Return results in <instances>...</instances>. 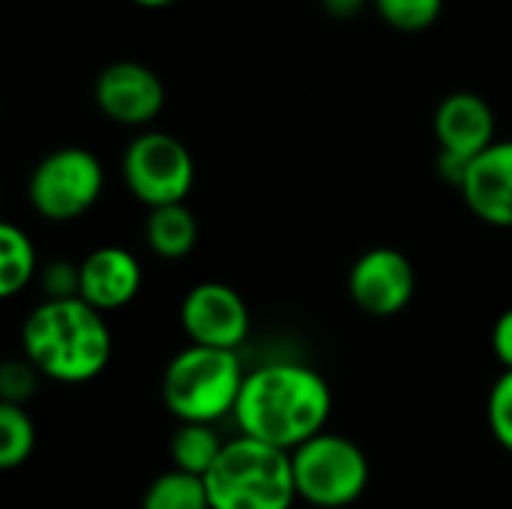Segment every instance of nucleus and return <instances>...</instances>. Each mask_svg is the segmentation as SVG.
Masks as SVG:
<instances>
[{
    "label": "nucleus",
    "mask_w": 512,
    "mask_h": 509,
    "mask_svg": "<svg viewBox=\"0 0 512 509\" xmlns=\"http://www.w3.org/2000/svg\"><path fill=\"white\" fill-rule=\"evenodd\" d=\"M333 390L324 375L297 360H273L246 372L234 423L240 435L294 453L327 432Z\"/></svg>",
    "instance_id": "1"
},
{
    "label": "nucleus",
    "mask_w": 512,
    "mask_h": 509,
    "mask_svg": "<svg viewBox=\"0 0 512 509\" xmlns=\"http://www.w3.org/2000/svg\"><path fill=\"white\" fill-rule=\"evenodd\" d=\"M21 351L36 372L57 384H87L111 360V330L99 309L81 297L42 300L21 324Z\"/></svg>",
    "instance_id": "2"
},
{
    "label": "nucleus",
    "mask_w": 512,
    "mask_h": 509,
    "mask_svg": "<svg viewBox=\"0 0 512 509\" xmlns=\"http://www.w3.org/2000/svg\"><path fill=\"white\" fill-rule=\"evenodd\" d=\"M246 369L237 351L186 345L162 372V402L177 423L216 426L234 417Z\"/></svg>",
    "instance_id": "3"
},
{
    "label": "nucleus",
    "mask_w": 512,
    "mask_h": 509,
    "mask_svg": "<svg viewBox=\"0 0 512 509\" xmlns=\"http://www.w3.org/2000/svg\"><path fill=\"white\" fill-rule=\"evenodd\" d=\"M210 509H291L297 498L291 453L237 435L204 477Z\"/></svg>",
    "instance_id": "4"
},
{
    "label": "nucleus",
    "mask_w": 512,
    "mask_h": 509,
    "mask_svg": "<svg viewBox=\"0 0 512 509\" xmlns=\"http://www.w3.org/2000/svg\"><path fill=\"white\" fill-rule=\"evenodd\" d=\"M297 498L318 509H345L369 489V459L357 441L339 432H321L291 453Z\"/></svg>",
    "instance_id": "5"
},
{
    "label": "nucleus",
    "mask_w": 512,
    "mask_h": 509,
    "mask_svg": "<svg viewBox=\"0 0 512 509\" xmlns=\"http://www.w3.org/2000/svg\"><path fill=\"white\" fill-rule=\"evenodd\" d=\"M105 189V168L87 147H57L42 156L27 180L30 207L48 222L84 216Z\"/></svg>",
    "instance_id": "6"
},
{
    "label": "nucleus",
    "mask_w": 512,
    "mask_h": 509,
    "mask_svg": "<svg viewBox=\"0 0 512 509\" xmlns=\"http://www.w3.org/2000/svg\"><path fill=\"white\" fill-rule=\"evenodd\" d=\"M123 183L147 210L186 204L195 186V159L189 147L168 132H141L123 153Z\"/></svg>",
    "instance_id": "7"
},
{
    "label": "nucleus",
    "mask_w": 512,
    "mask_h": 509,
    "mask_svg": "<svg viewBox=\"0 0 512 509\" xmlns=\"http://www.w3.org/2000/svg\"><path fill=\"white\" fill-rule=\"evenodd\" d=\"M432 129L438 141V168L444 180L459 189L468 165L495 144V111L480 93L459 90L441 99Z\"/></svg>",
    "instance_id": "8"
},
{
    "label": "nucleus",
    "mask_w": 512,
    "mask_h": 509,
    "mask_svg": "<svg viewBox=\"0 0 512 509\" xmlns=\"http://www.w3.org/2000/svg\"><path fill=\"white\" fill-rule=\"evenodd\" d=\"M180 327L189 345L240 351L252 330L243 294L225 282L207 279L192 285L180 300Z\"/></svg>",
    "instance_id": "9"
},
{
    "label": "nucleus",
    "mask_w": 512,
    "mask_h": 509,
    "mask_svg": "<svg viewBox=\"0 0 512 509\" xmlns=\"http://www.w3.org/2000/svg\"><path fill=\"white\" fill-rule=\"evenodd\" d=\"M417 294V270L402 249H366L348 270L351 303L372 318H393L411 306Z\"/></svg>",
    "instance_id": "10"
},
{
    "label": "nucleus",
    "mask_w": 512,
    "mask_h": 509,
    "mask_svg": "<svg viewBox=\"0 0 512 509\" xmlns=\"http://www.w3.org/2000/svg\"><path fill=\"white\" fill-rule=\"evenodd\" d=\"M93 99L108 120L120 126H147L165 108V84L150 66L117 60L96 75Z\"/></svg>",
    "instance_id": "11"
},
{
    "label": "nucleus",
    "mask_w": 512,
    "mask_h": 509,
    "mask_svg": "<svg viewBox=\"0 0 512 509\" xmlns=\"http://www.w3.org/2000/svg\"><path fill=\"white\" fill-rule=\"evenodd\" d=\"M78 270H81L78 297L93 309H99L102 315L129 306L144 285L141 261L123 246H99L87 252Z\"/></svg>",
    "instance_id": "12"
},
{
    "label": "nucleus",
    "mask_w": 512,
    "mask_h": 509,
    "mask_svg": "<svg viewBox=\"0 0 512 509\" xmlns=\"http://www.w3.org/2000/svg\"><path fill=\"white\" fill-rule=\"evenodd\" d=\"M459 192L480 222L512 228V141H495L480 153L468 165Z\"/></svg>",
    "instance_id": "13"
},
{
    "label": "nucleus",
    "mask_w": 512,
    "mask_h": 509,
    "mask_svg": "<svg viewBox=\"0 0 512 509\" xmlns=\"http://www.w3.org/2000/svg\"><path fill=\"white\" fill-rule=\"evenodd\" d=\"M144 243L156 258L180 261L198 246V219L186 204H168L147 210Z\"/></svg>",
    "instance_id": "14"
},
{
    "label": "nucleus",
    "mask_w": 512,
    "mask_h": 509,
    "mask_svg": "<svg viewBox=\"0 0 512 509\" xmlns=\"http://www.w3.org/2000/svg\"><path fill=\"white\" fill-rule=\"evenodd\" d=\"M36 276H39V258L30 234L15 222H3L0 225V297L21 294L30 282H36Z\"/></svg>",
    "instance_id": "15"
},
{
    "label": "nucleus",
    "mask_w": 512,
    "mask_h": 509,
    "mask_svg": "<svg viewBox=\"0 0 512 509\" xmlns=\"http://www.w3.org/2000/svg\"><path fill=\"white\" fill-rule=\"evenodd\" d=\"M225 441L219 438L216 426L207 423H180L171 435L168 453H171V468L195 474V477H207L210 468L216 465L219 453H222Z\"/></svg>",
    "instance_id": "16"
},
{
    "label": "nucleus",
    "mask_w": 512,
    "mask_h": 509,
    "mask_svg": "<svg viewBox=\"0 0 512 509\" xmlns=\"http://www.w3.org/2000/svg\"><path fill=\"white\" fill-rule=\"evenodd\" d=\"M141 509H210L207 483L204 477L168 468L147 483Z\"/></svg>",
    "instance_id": "17"
},
{
    "label": "nucleus",
    "mask_w": 512,
    "mask_h": 509,
    "mask_svg": "<svg viewBox=\"0 0 512 509\" xmlns=\"http://www.w3.org/2000/svg\"><path fill=\"white\" fill-rule=\"evenodd\" d=\"M36 447V426L24 405L0 402V468H21Z\"/></svg>",
    "instance_id": "18"
},
{
    "label": "nucleus",
    "mask_w": 512,
    "mask_h": 509,
    "mask_svg": "<svg viewBox=\"0 0 512 509\" xmlns=\"http://www.w3.org/2000/svg\"><path fill=\"white\" fill-rule=\"evenodd\" d=\"M375 12L402 33H420L441 18L444 0H372Z\"/></svg>",
    "instance_id": "19"
},
{
    "label": "nucleus",
    "mask_w": 512,
    "mask_h": 509,
    "mask_svg": "<svg viewBox=\"0 0 512 509\" xmlns=\"http://www.w3.org/2000/svg\"><path fill=\"white\" fill-rule=\"evenodd\" d=\"M486 420H489V432L492 438L512 453V369H504L492 390H489V402H486Z\"/></svg>",
    "instance_id": "20"
},
{
    "label": "nucleus",
    "mask_w": 512,
    "mask_h": 509,
    "mask_svg": "<svg viewBox=\"0 0 512 509\" xmlns=\"http://www.w3.org/2000/svg\"><path fill=\"white\" fill-rule=\"evenodd\" d=\"M42 375L30 360H6L0 369V402L24 405L36 393V381Z\"/></svg>",
    "instance_id": "21"
},
{
    "label": "nucleus",
    "mask_w": 512,
    "mask_h": 509,
    "mask_svg": "<svg viewBox=\"0 0 512 509\" xmlns=\"http://www.w3.org/2000/svg\"><path fill=\"white\" fill-rule=\"evenodd\" d=\"M45 300H69V297H78V282H81V270L78 264L72 261H48L45 267H39V276H36Z\"/></svg>",
    "instance_id": "22"
},
{
    "label": "nucleus",
    "mask_w": 512,
    "mask_h": 509,
    "mask_svg": "<svg viewBox=\"0 0 512 509\" xmlns=\"http://www.w3.org/2000/svg\"><path fill=\"white\" fill-rule=\"evenodd\" d=\"M492 354L501 363V369H512V306L504 309L495 318V327H492Z\"/></svg>",
    "instance_id": "23"
},
{
    "label": "nucleus",
    "mask_w": 512,
    "mask_h": 509,
    "mask_svg": "<svg viewBox=\"0 0 512 509\" xmlns=\"http://www.w3.org/2000/svg\"><path fill=\"white\" fill-rule=\"evenodd\" d=\"M324 3V12L327 15H333V18H339V21H351V18H357L372 0H321Z\"/></svg>",
    "instance_id": "24"
},
{
    "label": "nucleus",
    "mask_w": 512,
    "mask_h": 509,
    "mask_svg": "<svg viewBox=\"0 0 512 509\" xmlns=\"http://www.w3.org/2000/svg\"><path fill=\"white\" fill-rule=\"evenodd\" d=\"M135 6H144V9H162V6H171L177 0H132Z\"/></svg>",
    "instance_id": "25"
}]
</instances>
